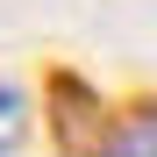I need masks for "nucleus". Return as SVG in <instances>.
I'll return each mask as SVG.
<instances>
[{"label":"nucleus","mask_w":157,"mask_h":157,"mask_svg":"<svg viewBox=\"0 0 157 157\" xmlns=\"http://www.w3.org/2000/svg\"><path fill=\"white\" fill-rule=\"evenodd\" d=\"M21 136H29V93L0 78V157H14Z\"/></svg>","instance_id":"obj_1"}]
</instances>
